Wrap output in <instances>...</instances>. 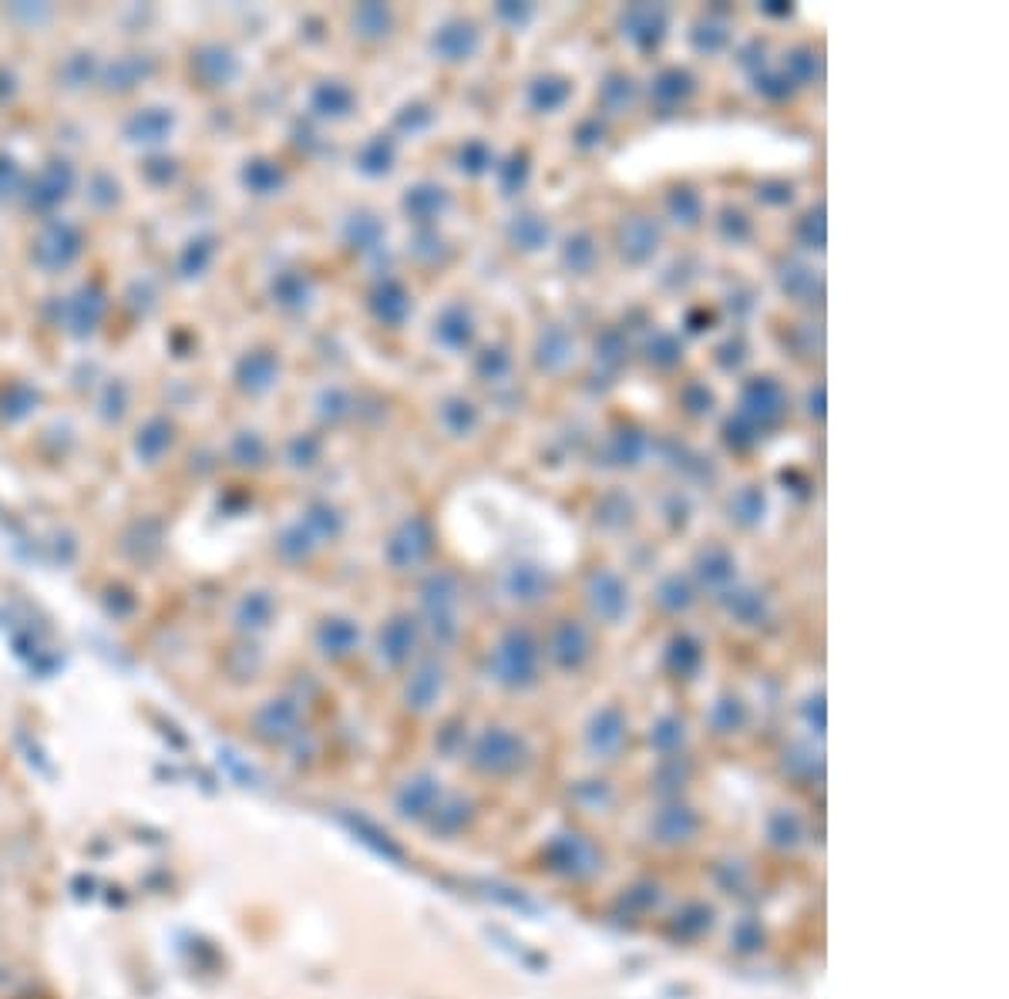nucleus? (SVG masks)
Wrapping results in <instances>:
<instances>
[{"instance_id":"f257e3e1","label":"nucleus","mask_w":1009,"mask_h":999,"mask_svg":"<svg viewBox=\"0 0 1009 999\" xmlns=\"http://www.w3.org/2000/svg\"><path fill=\"white\" fill-rule=\"evenodd\" d=\"M495 680L505 687H529L539 673V643L525 626H512L495 646Z\"/></svg>"},{"instance_id":"f03ea898","label":"nucleus","mask_w":1009,"mask_h":999,"mask_svg":"<svg viewBox=\"0 0 1009 999\" xmlns=\"http://www.w3.org/2000/svg\"><path fill=\"white\" fill-rule=\"evenodd\" d=\"M737 414L744 421H751L761 434L771 431L788 414V391L781 387V381H774L767 374L751 377V381H744V387H740Z\"/></svg>"},{"instance_id":"7ed1b4c3","label":"nucleus","mask_w":1009,"mask_h":999,"mask_svg":"<svg viewBox=\"0 0 1009 999\" xmlns=\"http://www.w3.org/2000/svg\"><path fill=\"white\" fill-rule=\"evenodd\" d=\"M619 34L633 44L636 51L650 54L660 51V44L670 34V11L663 4H633L619 17Z\"/></svg>"},{"instance_id":"20e7f679","label":"nucleus","mask_w":1009,"mask_h":999,"mask_svg":"<svg viewBox=\"0 0 1009 999\" xmlns=\"http://www.w3.org/2000/svg\"><path fill=\"white\" fill-rule=\"evenodd\" d=\"M586 603L592 616L603 623H619L629 613V586L626 579L613 569H596L586 582Z\"/></svg>"},{"instance_id":"39448f33","label":"nucleus","mask_w":1009,"mask_h":999,"mask_svg":"<svg viewBox=\"0 0 1009 999\" xmlns=\"http://www.w3.org/2000/svg\"><path fill=\"white\" fill-rule=\"evenodd\" d=\"M502 589L508 592L512 603H522V606H532V603H542L545 596L555 589V576L539 562H512L505 569V579H502Z\"/></svg>"},{"instance_id":"423d86ee","label":"nucleus","mask_w":1009,"mask_h":999,"mask_svg":"<svg viewBox=\"0 0 1009 999\" xmlns=\"http://www.w3.org/2000/svg\"><path fill=\"white\" fill-rule=\"evenodd\" d=\"M660 243H663L660 222L650 216H633L623 222V229H619V256H623L629 266L650 263Z\"/></svg>"},{"instance_id":"0eeeda50","label":"nucleus","mask_w":1009,"mask_h":999,"mask_svg":"<svg viewBox=\"0 0 1009 999\" xmlns=\"http://www.w3.org/2000/svg\"><path fill=\"white\" fill-rule=\"evenodd\" d=\"M693 576L700 579V586L714 589V592H727L734 589V579H737V559L727 545H707V549L697 552L693 559Z\"/></svg>"},{"instance_id":"6e6552de","label":"nucleus","mask_w":1009,"mask_h":999,"mask_svg":"<svg viewBox=\"0 0 1009 999\" xmlns=\"http://www.w3.org/2000/svg\"><path fill=\"white\" fill-rule=\"evenodd\" d=\"M549 653L562 670H579L589 656V633L576 619H559L549 636Z\"/></svg>"},{"instance_id":"1a4fd4ad","label":"nucleus","mask_w":1009,"mask_h":999,"mask_svg":"<svg viewBox=\"0 0 1009 999\" xmlns=\"http://www.w3.org/2000/svg\"><path fill=\"white\" fill-rule=\"evenodd\" d=\"M572 360H576V340H572V333L566 327H559V323H549V327L539 333V340H535V367L545 370V374H559V370H566Z\"/></svg>"},{"instance_id":"9d476101","label":"nucleus","mask_w":1009,"mask_h":999,"mask_svg":"<svg viewBox=\"0 0 1009 999\" xmlns=\"http://www.w3.org/2000/svg\"><path fill=\"white\" fill-rule=\"evenodd\" d=\"M505 236H508V243H512V249H518V253H539V249L549 246L552 226H549V219H545L542 212L525 209V212H515V216L508 219Z\"/></svg>"},{"instance_id":"9b49d317","label":"nucleus","mask_w":1009,"mask_h":999,"mask_svg":"<svg viewBox=\"0 0 1009 999\" xmlns=\"http://www.w3.org/2000/svg\"><path fill=\"white\" fill-rule=\"evenodd\" d=\"M697 91V78L687 71V68H663L656 78L650 81V101L660 111H673L680 105H687Z\"/></svg>"},{"instance_id":"f8f14e48","label":"nucleus","mask_w":1009,"mask_h":999,"mask_svg":"<svg viewBox=\"0 0 1009 999\" xmlns=\"http://www.w3.org/2000/svg\"><path fill=\"white\" fill-rule=\"evenodd\" d=\"M478 48H481V31L471 21L444 24L438 37H434V51H438L444 61H468V58H475Z\"/></svg>"},{"instance_id":"ddd939ff","label":"nucleus","mask_w":1009,"mask_h":999,"mask_svg":"<svg viewBox=\"0 0 1009 999\" xmlns=\"http://www.w3.org/2000/svg\"><path fill=\"white\" fill-rule=\"evenodd\" d=\"M572 91L576 88H572V81L566 74H539L529 85L525 101H529V108L539 111V115H555V111H562L569 105Z\"/></svg>"},{"instance_id":"4468645a","label":"nucleus","mask_w":1009,"mask_h":999,"mask_svg":"<svg viewBox=\"0 0 1009 999\" xmlns=\"http://www.w3.org/2000/svg\"><path fill=\"white\" fill-rule=\"evenodd\" d=\"M777 283H781V293L794 303H818L821 300V276L818 270H811L801 259H788L777 273Z\"/></svg>"},{"instance_id":"2eb2a0df","label":"nucleus","mask_w":1009,"mask_h":999,"mask_svg":"<svg viewBox=\"0 0 1009 999\" xmlns=\"http://www.w3.org/2000/svg\"><path fill=\"white\" fill-rule=\"evenodd\" d=\"M646 455H650V438H646L640 428H619L613 438H609V448H606L609 465L636 468Z\"/></svg>"},{"instance_id":"dca6fc26","label":"nucleus","mask_w":1009,"mask_h":999,"mask_svg":"<svg viewBox=\"0 0 1009 999\" xmlns=\"http://www.w3.org/2000/svg\"><path fill=\"white\" fill-rule=\"evenodd\" d=\"M434 337L441 340L444 347H451V350H461V347H468L471 340H475V317H471V310L468 307H461V303H455V307H448L441 313V320L434 323Z\"/></svg>"},{"instance_id":"f3484780","label":"nucleus","mask_w":1009,"mask_h":999,"mask_svg":"<svg viewBox=\"0 0 1009 999\" xmlns=\"http://www.w3.org/2000/svg\"><path fill=\"white\" fill-rule=\"evenodd\" d=\"M727 512H730V522L740 525V529H757L764 522V512H767V498L757 485H744L730 495L727 502Z\"/></svg>"},{"instance_id":"a211bd4d","label":"nucleus","mask_w":1009,"mask_h":999,"mask_svg":"<svg viewBox=\"0 0 1009 999\" xmlns=\"http://www.w3.org/2000/svg\"><path fill=\"white\" fill-rule=\"evenodd\" d=\"M599 105L609 115H623L636 105V78L626 71H609L599 85Z\"/></svg>"},{"instance_id":"6ab92c4d","label":"nucleus","mask_w":1009,"mask_h":999,"mask_svg":"<svg viewBox=\"0 0 1009 999\" xmlns=\"http://www.w3.org/2000/svg\"><path fill=\"white\" fill-rule=\"evenodd\" d=\"M596 263H599V246H596V239H592V233H586V229L572 233L566 239V246H562V266H566L572 276H589L596 270Z\"/></svg>"},{"instance_id":"aec40b11","label":"nucleus","mask_w":1009,"mask_h":999,"mask_svg":"<svg viewBox=\"0 0 1009 999\" xmlns=\"http://www.w3.org/2000/svg\"><path fill=\"white\" fill-rule=\"evenodd\" d=\"M666 212H670V219L683 229L700 226V219H703L700 192L690 189V185H673V189L666 192Z\"/></svg>"},{"instance_id":"412c9836","label":"nucleus","mask_w":1009,"mask_h":999,"mask_svg":"<svg viewBox=\"0 0 1009 999\" xmlns=\"http://www.w3.org/2000/svg\"><path fill=\"white\" fill-rule=\"evenodd\" d=\"M693 582L687 576H680V572H670L666 579H660V586H656L653 592V599H656V606L666 609V613H683V609H690L693 606Z\"/></svg>"},{"instance_id":"4be33fe9","label":"nucleus","mask_w":1009,"mask_h":999,"mask_svg":"<svg viewBox=\"0 0 1009 999\" xmlns=\"http://www.w3.org/2000/svg\"><path fill=\"white\" fill-rule=\"evenodd\" d=\"M633 515H636V505L626 492H609L599 498V505H596V525L609 532L626 529V525L633 522Z\"/></svg>"},{"instance_id":"5701e85b","label":"nucleus","mask_w":1009,"mask_h":999,"mask_svg":"<svg viewBox=\"0 0 1009 999\" xmlns=\"http://www.w3.org/2000/svg\"><path fill=\"white\" fill-rule=\"evenodd\" d=\"M781 74L791 81L794 88H801V85H811V81L821 74L818 51L808 48V44H798V48H791L788 54H784V68H781Z\"/></svg>"},{"instance_id":"b1692460","label":"nucleus","mask_w":1009,"mask_h":999,"mask_svg":"<svg viewBox=\"0 0 1009 999\" xmlns=\"http://www.w3.org/2000/svg\"><path fill=\"white\" fill-rule=\"evenodd\" d=\"M529 175H532L529 152H512L502 165H495V179H498L502 196H518V192L529 185Z\"/></svg>"},{"instance_id":"393cba45","label":"nucleus","mask_w":1009,"mask_h":999,"mask_svg":"<svg viewBox=\"0 0 1009 999\" xmlns=\"http://www.w3.org/2000/svg\"><path fill=\"white\" fill-rule=\"evenodd\" d=\"M720 596H724L730 616H737L740 623H761L767 616V599L757 589H727Z\"/></svg>"},{"instance_id":"a878e982","label":"nucleus","mask_w":1009,"mask_h":999,"mask_svg":"<svg viewBox=\"0 0 1009 999\" xmlns=\"http://www.w3.org/2000/svg\"><path fill=\"white\" fill-rule=\"evenodd\" d=\"M629 360V340L619 327H609L596 337V364L606 367L609 374H616Z\"/></svg>"},{"instance_id":"bb28decb","label":"nucleus","mask_w":1009,"mask_h":999,"mask_svg":"<svg viewBox=\"0 0 1009 999\" xmlns=\"http://www.w3.org/2000/svg\"><path fill=\"white\" fill-rule=\"evenodd\" d=\"M646 360L656 370H673L683 360V340L670 330H653L650 344H646Z\"/></svg>"},{"instance_id":"cd10ccee","label":"nucleus","mask_w":1009,"mask_h":999,"mask_svg":"<svg viewBox=\"0 0 1009 999\" xmlns=\"http://www.w3.org/2000/svg\"><path fill=\"white\" fill-rule=\"evenodd\" d=\"M825 239H828V229H825V209L814 206L808 209L804 216L794 222V243L808 253H821L825 249Z\"/></svg>"},{"instance_id":"c85d7f7f","label":"nucleus","mask_w":1009,"mask_h":999,"mask_svg":"<svg viewBox=\"0 0 1009 999\" xmlns=\"http://www.w3.org/2000/svg\"><path fill=\"white\" fill-rule=\"evenodd\" d=\"M690 41L700 54H717L730 44V24L720 21V17H703V21L693 27Z\"/></svg>"},{"instance_id":"c756f323","label":"nucleus","mask_w":1009,"mask_h":999,"mask_svg":"<svg viewBox=\"0 0 1009 999\" xmlns=\"http://www.w3.org/2000/svg\"><path fill=\"white\" fill-rule=\"evenodd\" d=\"M512 364H515V360H512V354H508V347L505 344H492V347H485L478 354L475 370H478L481 381L498 384V381H505V377L512 374Z\"/></svg>"},{"instance_id":"7c9ffc66","label":"nucleus","mask_w":1009,"mask_h":999,"mask_svg":"<svg viewBox=\"0 0 1009 999\" xmlns=\"http://www.w3.org/2000/svg\"><path fill=\"white\" fill-rule=\"evenodd\" d=\"M495 165H498L495 148L488 142H481V138H471L458 155V169L465 175H485V172H492Z\"/></svg>"},{"instance_id":"2f4dec72","label":"nucleus","mask_w":1009,"mask_h":999,"mask_svg":"<svg viewBox=\"0 0 1009 999\" xmlns=\"http://www.w3.org/2000/svg\"><path fill=\"white\" fill-rule=\"evenodd\" d=\"M717 229H720V236H724L727 243H734V246L751 243V239H754V222L747 219V212L737 209V206H724V209H720Z\"/></svg>"},{"instance_id":"473e14b6","label":"nucleus","mask_w":1009,"mask_h":999,"mask_svg":"<svg viewBox=\"0 0 1009 999\" xmlns=\"http://www.w3.org/2000/svg\"><path fill=\"white\" fill-rule=\"evenodd\" d=\"M757 441H761V431H757L751 421H744V418H740L737 411L730 414V418L724 421V444H727L730 451H737V455H744V451H751Z\"/></svg>"},{"instance_id":"72a5a7b5","label":"nucleus","mask_w":1009,"mask_h":999,"mask_svg":"<svg viewBox=\"0 0 1009 999\" xmlns=\"http://www.w3.org/2000/svg\"><path fill=\"white\" fill-rule=\"evenodd\" d=\"M680 404H683V411H687L690 418H707V414L714 411L717 397H714V391H710V387L703 384V381H690V384H683Z\"/></svg>"},{"instance_id":"f704fd0d","label":"nucleus","mask_w":1009,"mask_h":999,"mask_svg":"<svg viewBox=\"0 0 1009 999\" xmlns=\"http://www.w3.org/2000/svg\"><path fill=\"white\" fill-rule=\"evenodd\" d=\"M700 660H703V653H700V643L693 640V636L680 633L677 640L670 643V666H673V670H677V673H683V677L697 670Z\"/></svg>"},{"instance_id":"c9c22d12","label":"nucleus","mask_w":1009,"mask_h":999,"mask_svg":"<svg viewBox=\"0 0 1009 999\" xmlns=\"http://www.w3.org/2000/svg\"><path fill=\"white\" fill-rule=\"evenodd\" d=\"M754 88H757V95H764L767 101H784L794 95L791 81L784 78L781 71H767V68L754 74Z\"/></svg>"},{"instance_id":"e433bc0d","label":"nucleus","mask_w":1009,"mask_h":999,"mask_svg":"<svg viewBox=\"0 0 1009 999\" xmlns=\"http://www.w3.org/2000/svg\"><path fill=\"white\" fill-rule=\"evenodd\" d=\"M444 424H448L455 434H468V431H475V424H478V407L471 404V401H451L448 407H444Z\"/></svg>"},{"instance_id":"4c0bfd02","label":"nucleus","mask_w":1009,"mask_h":999,"mask_svg":"<svg viewBox=\"0 0 1009 999\" xmlns=\"http://www.w3.org/2000/svg\"><path fill=\"white\" fill-rule=\"evenodd\" d=\"M572 142H576L582 152H589V148H599V145L606 142V122L599 115L582 118V122L576 125V132H572Z\"/></svg>"},{"instance_id":"58836bf2","label":"nucleus","mask_w":1009,"mask_h":999,"mask_svg":"<svg viewBox=\"0 0 1009 999\" xmlns=\"http://www.w3.org/2000/svg\"><path fill=\"white\" fill-rule=\"evenodd\" d=\"M757 199L767 202V206H788V202L794 199V185L791 182H781V179L761 182V185H757Z\"/></svg>"},{"instance_id":"ea45409f","label":"nucleus","mask_w":1009,"mask_h":999,"mask_svg":"<svg viewBox=\"0 0 1009 999\" xmlns=\"http://www.w3.org/2000/svg\"><path fill=\"white\" fill-rule=\"evenodd\" d=\"M532 14H535L532 4H512V0H505V4L495 7V17L508 27H525L532 21Z\"/></svg>"},{"instance_id":"a19ab883","label":"nucleus","mask_w":1009,"mask_h":999,"mask_svg":"<svg viewBox=\"0 0 1009 999\" xmlns=\"http://www.w3.org/2000/svg\"><path fill=\"white\" fill-rule=\"evenodd\" d=\"M744 360H747V344L740 337L737 340H727V344L717 350V364L724 367V370H737L740 364H744Z\"/></svg>"},{"instance_id":"79ce46f5","label":"nucleus","mask_w":1009,"mask_h":999,"mask_svg":"<svg viewBox=\"0 0 1009 999\" xmlns=\"http://www.w3.org/2000/svg\"><path fill=\"white\" fill-rule=\"evenodd\" d=\"M764 54H767V44H764V41H751L744 51H740L737 64H740V68H744V71L754 78L757 71H764Z\"/></svg>"},{"instance_id":"37998d69","label":"nucleus","mask_w":1009,"mask_h":999,"mask_svg":"<svg viewBox=\"0 0 1009 999\" xmlns=\"http://www.w3.org/2000/svg\"><path fill=\"white\" fill-rule=\"evenodd\" d=\"M808 414H811V418H825V387H814V391L808 394Z\"/></svg>"},{"instance_id":"c03bdc74","label":"nucleus","mask_w":1009,"mask_h":999,"mask_svg":"<svg viewBox=\"0 0 1009 999\" xmlns=\"http://www.w3.org/2000/svg\"><path fill=\"white\" fill-rule=\"evenodd\" d=\"M761 11H764V14H771V17H791L794 7H791V4H777V0H774V4H764Z\"/></svg>"}]
</instances>
